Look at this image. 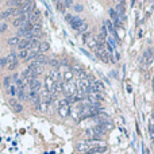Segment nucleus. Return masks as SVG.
<instances>
[{"label":"nucleus","instance_id":"obj_5","mask_svg":"<svg viewBox=\"0 0 154 154\" xmlns=\"http://www.w3.org/2000/svg\"><path fill=\"white\" fill-rule=\"evenodd\" d=\"M10 107H11V108L15 111V112H20V111L23 110L22 104H20L18 100H15V99H10Z\"/></svg>","mask_w":154,"mask_h":154},{"label":"nucleus","instance_id":"obj_21","mask_svg":"<svg viewBox=\"0 0 154 154\" xmlns=\"http://www.w3.org/2000/svg\"><path fill=\"white\" fill-rule=\"evenodd\" d=\"M87 28H88V24L85 23V22H84V23L81 24V26H80L79 28H77V31H80V32H84V31H85V30H87Z\"/></svg>","mask_w":154,"mask_h":154},{"label":"nucleus","instance_id":"obj_28","mask_svg":"<svg viewBox=\"0 0 154 154\" xmlns=\"http://www.w3.org/2000/svg\"><path fill=\"white\" fill-rule=\"evenodd\" d=\"M50 65H51V66H55V68H57V66H59V62L57 61V59H51V61H50Z\"/></svg>","mask_w":154,"mask_h":154},{"label":"nucleus","instance_id":"obj_14","mask_svg":"<svg viewBox=\"0 0 154 154\" xmlns=\"http://www.w3.org/2000/svg\"><path fill=\"white\" fill-rule=\"evenodd\" d=\"M22 3L23 1H18V0H10V1H7V6L8 7H16V6H22Z\"/></svg>","mask_w":154,"mask_h":154},{"label":"nucleus","instance_id":"obj_8","mask_svg":"<svg viewBox=\"0 0 154 154\" xmlns=\"http://www.w3.org/2000/svg\"><path fill=\"white\" fill-rule=\"evenodd\" d=\"M30 41H31V39H27V38L20 39L19 44H18V49H19V50H27L28 45H30Z\"/></svg>","mask_w":154,"mask_h":154},{"label":"nucleus","instance_id":"obj_11","mask_svg":"<svg viewBox=\"0 0 154 154\" xmlns=\"http://www.w3.org/2000/svg\"><path fill=\"white\" fill-rule=\"evenodd\" d=\"M49 49H50V45H49L48 42H41V45H39V53L41 54L46 53Z\"/></svg>","mask_w":154,"mask_h":154},{"label":"nucleus","instance_id":"obj_16","mask_svg":"<svg viewBox=\"0 0 154 154\" xmlns=\"http://www.w3.org/2000/svg\"><path fill=\"white\" fill-rule=\"evenodd\" d=\"M110 15H111V18H112V20H114L115 23L118 24V14H116V11L111 8V10H110Z\"/></svg>","mask_w":154,"mask_h":154},{"label":"nucleus","instance_id":"obj_12","mask_svg":"<svg viewBox=\"0 0 154 154\" xmlns=\"http://www.w3.org/2000/svg\"><path fill=\"white\" fill-rule=\"evenodd\" d=\"M12 10H14V8H7L6 11L0 12V14H1V19H8L10 16H12Z\"/></svg>","mask_w":154,"mask_h":154},{"label":"nucleus","instance_id":"obj_34","mask_svg":"<svg viewBox=\"0 0 154 154\" xmlns=\"http://www.w3.org/2000/svg\"><path fill=\"white\" fill-rule=\"evenodd\" d=\"M0 20H1V14H0Z\"/></svg>","mask_w":154,"mask_h":154},{"label":"nucleus","instance_id":"obj_30","mask_svg":"<svg viewBox=\"0 0 154 154\" xmlns=\"http://www.w3.org/2000/svg\"><path fill=\"white\" fill-rule=\"evenodd\" d=\"M72 4H73V3H72L70 0H66V1H64V6H65V7H70Z\"/></svg>","mask_w":154,"mask_h":154},{"label":"nucleus","instance_id":"obj_7","mask_svg":"<svg viewBox=\"0 0 154 154\" xmlns=\"http://www.w3.org/2000/svg\"><path fill=\"white\" fill-rule=\"evenodd\" d=\"M83 23H84V20L81 19V18H79V16H75V18L72 19V22H70V26L75 28V30H77V28H79Z\"/></svg>","mask_w":154,"mask_h":154},{"label":"nucleus","instance_id":"obj_32","mask_svg":"<svg viewBox=\"0 0 154 154\" xmlns=\"http://www.w3.org/2000/svg\"><path fill=\"white\" fill-rule=\"evenodd\" d=\"M85 154H96V153H93V151H88V153H85Z\"/></svg>","mask_w":154,"mask_h":154},{"label":"nucleus","instance_id":"obj_10","mask_svg":"<svg viewBox=\"0 0 154 154\" xmlns=\"http://www.w3.org/2000/svg\"><path fill=\"white\" fill-rule=\"evenodd\" d=\"M6 58H7V65H8V64L18 62V57H16V54L14 53V51H11V53H10V54H8Z\"/></svg>","mask_w":154,"mask_h":154},{"label":"nucleus","instance_id":"obj_36","mask_svg":"<svg viewBox=\"0 0 154 154\" xmlns=\"http://www.w3.org/2000/svg\"><path fill=\"white\" fill-rule=\"evenodd\" d=\"M153 118H154V111H153Z\"/></svg>","mask_w":154,"mask_h":154},{"label":"nucleus","instance_id":"obj_1","mask_svg":"<svg viewBox=\"0 0 154 154\" xmlns=\"http://www.w3.org/2000/svg\"><path fill=\"white\" fill-rule=\"evenodd\" d=\"M62 91L69 96V99L73 97L76 95V85L72 81H68V83H64L62 84Z\"/></svg>","mask_w":154,"mask_h":154},{"label":"nucleus","instance_id":"obj_25","mask_svg":"<svg viewBox=\"0 0 154 154\" xmlns=\"http://www.w3.org/2000/svg\"><path fill=\"white\" fill-rule=\"evenodd\" d=\"M57 8H58L59 11H64V8H65V6H64V1H57Z\"/></svg>","mask_w":154,"mask_h":154},{"label":"nucleus","instance_id":"obj_18","mask_svg":"<svg viewBox=\"0 0 154 154\" xmlns=\"http://www.w3.org/2000/svg\"><path fill=\"white\" fill-rule=\"evenodd\" d=\"M18 57H19V58H24V59H26L28 57V50H19Z\"/></svg>","mask_w":154,"mask_h":154},{"label":"nucleus","instance_id":"obj_31","mask_svg":"<svg viewBox=\"0 0 154 154\" xmlns=\"http://www.w3.org/2000/svg\"><path fill=\"white\" fill-rule=\"evenodd\" d=\"M102 34H103V38L107 35V30H106V26H103L102 27Z\"/></svg>","mask_w":154,"mask_h":154},{"label":"nucleus","instance_id":"obj_27","mask_svg":"<svg viewBox=\"0 0 154 154\" xmlns=\"http://www.w3.org/2000/svg\"><path fill=\"white\" fill-rule=\"evenodd\" d=\"M106 24L107 26H108V30H110L111 32H114L115 34V30H114V26H112V24H111V22H106Z\"/></svg>","mask_w":154,"mask_h":154},{"label":"nucleus","instance_id":"obj_19","mask_svg":"<svg viewBox=\"0 0 154 154\" xmlns=\"http://www.w3.org/2000/svg\"><path fill=\"white\" fill-rule=\"evenodd\" d=\"M72 77H73V73H72L70 70H68L65 75H64V79H65V83H68V81H70Z\"/></svg>","mask_w":154,"mask_h":154},{"label":"nucleus","instance_id":"obj_24","mask_svg":"<svg viewBox=\"0 0 154 154\" xmlns=\"http://www.w3.org/2000/svg\"><path fill=\"white\" fill-rule=\"evenodd\" d=\"M7 28H8V24L7 23H1V24H0V34H1V32H4Z\"/></svg>","mask_w":154,"mask_h":154},{"label":"nucleus","instance_id":"obj_17","mask_svg":"<svg viewBox=\"0 0 154 154\" xmlns=\"http://www.w3.org/2000/svg\"><path fill=\"white\" fill-rule=\"evenodd\" d=\"M8 93H10V95L11 96H15L16 93H18V88L15 87V85H10V89H8Z\"/></svg>","mask_w":154,"mask_h":154},{"label":"nucleus","instance_id":"obj_4","mask_svg":"<svg viewBox=\"0 0 154 154\" xmlns=\"http://www.w3.org/2000/svg\"><path fill=\"white\" fill-rule=\"evenodd\" d=\"M142 61L145 62V65L151 64V61H153V51H151V49L145 51V54H143V57H142Z\"/></svg>","mask_w":154,"mask_h":154},{"label":"nucleus","instance_id":"obj_26","mask_svg":"<svg viewBox=\"0 0 154 154\" xmlns=\"http://www.w3.org/2000/svg\"><path fill=\"white\" fill-rule=\"evenodd\" d=\"M7 66V58H0V68Z\"/></svg>","mask_w":154,"mask_h":154},{"label":"nucleus","instance_id":"obj_6","mask_svg":"<svg viewBox=\"0 0 154 154\" xmlns=\"http://www.w3.org/2000/svg\"><path fill=\"white\" fill-rule=\"evenodd\" d=\"M30 91H34V92H39V89H41V81L38 79H34L30 83Z\"/></svg>","mask_w":154,"mask_h":154},{"label":"nucleus","instance_id":"obj_3","mask_svg":"<svg viewBox=\"0 0 154 154\" xmlns=\"http://www.w3.org/2000/svg\"><path fill=\"white\" fill-rule=\"evenodd\" d=\"M28 69L34 73L35 76L41 75L42 72H44V65H39V64H35V62H31L30 64V66H28Z\"/></svg>","mask_w":154,"mask_h":154},{"label":"nucleus","instance_id":"obj_35","mask_svg":"<svg viewBox=\"0 0 154 154\" xmlns=\"http://www.w3.org/2000/svg\"><path fill=\"white\" fill-rule=\"evenodd\" d=\"M153 147H154V139H153Z\"/></svg>","mask_w":154,"mask_h":154},{"label":"nucleus","instance_id":"obj_23","mask_svg":"<svg viewBox=\"0 0 154 154\" xmlns=\"http://www.w3.org/2000/svg\"><path fill=\"white\" fill-rule=\"evenodd\" d=\"M16 66H18V62H14V64H8V65H7V69H8V70H14V69H15Z\"/></svg>","mask_w":154,"mask_h":154},{"label":"nucleus","instance_id":"obj_9","mask_svg":"<svg viewBox=\"0 0 154 154\" xmlns=\"http://www.w3.org/2000/svg\"><path fill=\"white\" fill-rule=\"evenodd\" d=\"M69 106H58V114L62 116V118H66L69 115Z\"/></svg>","mask_w":154,"mask_h":154},{"label":"nucleus","instance_id":"obj_22","mask_svg":"<svg viewBox=\"0 0 154 154\" xmlns=\"http://www.w3.org/2000/svg\"><path fill=\"white\" fill-rule=\"evenodd\" d=\"M11 81H12V79L11 77H6V79H4V87H10V85H11Z\"/></svg>","mask_w":154,"mask_h":154},{"label":"nucleus","instance_id":"obj_15","mask_svg":"<svg viewBox=\"0 0 154 154\" xmlns=\"http://www.w3.org/2000/svg\"><path fill=\"white\" fill-rule=\"evenodd\" d=\"M116 11H118L119 15H123V12H124V3H118V6H116Z\"/></svg>","mask_w":154,"mask_h":154},{"label":"nucleus","instance_id":"obj_33","mask_svg":"<svg viewBox=\"0 0 154 154\" xmlns=\"http://www.w3.org/2000/svg\"><path fill=\"white\" fill-rule=\"evenodd\" d=\"M143 154H149V151H147V150H143Z\"/></svg>","mask_w":154,"mask_h":154},{"label":"nucleus","instance_id":"obj_29","mask_svg":"<svg viewBox=\"0 0 154 154\" xmlns=\"http://www.w3.org/2000/svg\"><path fill=\"white\" fill-rule=\"evenodd\" d=\"M75 10H76L77 12L83 11V6H81V4H76V6H75Z\"/></svg>","mask_w":154,"mask_h":154},{"label":"nucleus","instance_id":"obj_20","mask_svg":"<svg viewBox=\"0 0 154 154\" xmlns=\"http://www.w3.org/2000/svg\"><path fill=\"white\" fill-rule=\"evenodd\" d=\"M88 45H89V48H92V49H97V41L96 39L88 41Z\"/></svg>","mask_w":154,"mask_h":154},{"label":"nucleus","instance_id":"obj_2","mask_svg":"<svg viewBox=\"0 0 154 154\" xmlns=\"http://www.w3.org/2000/svg\"><path fill=\"white\" fill-rule=\"evenodd\" d=\"M77 150L80 151V153H88V151H91V147H89V143H88V141H80L79 143H77Z\"/></svg>","mask_w":154,"mask_h":154},{"label":"nucleus","instance_id":"obj_13","mask_svg":"<svg viewBox=\"0 0 154 154\" xmlns=\"http://www.w3.org/2000/svg\"><path fill=\"white\" fill-rule=\"evenodd\" d=\"M19 38L18 37H12V38H10L8 39V45L10 46H18V44H19Z\"/></svg>","mask_w":154,"mask_h":154}]
</instances>
